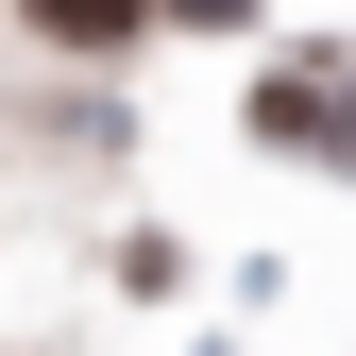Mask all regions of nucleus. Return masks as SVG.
Wrapping results in <instances>:
<instances>
[{
	"mask_svg": "<svg viewBox=\"0 0 356 356\" xmlns=\"http://www.w3.org/2000/svg\"><path fill=\"white\" fill-rule=\"evenodd\" d=\"M34 34H68V51H119V34H136V0H34Z\"/></svg>",
	"mask_w": 356,
	"mask_h": 356,
	"instance_id": "1",
	"label": "nucleus"
},
{
	"mask_svg": "<svg viewBox=\"0 0 356 356\" xmlns=\"http://www.w3.org/2000/svg\"><path fill=\"white\" fill-rule=\"evenodd\" d=\"M170 17H204V34H238V17H254V0H170Z\"/></svg>",
	"mask_w": 356,
	"mask_h": 356,
	"instance_id": "2",
	"label": "nucleus"
}]
</instances>
